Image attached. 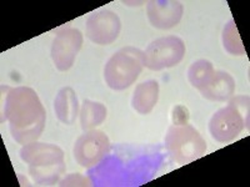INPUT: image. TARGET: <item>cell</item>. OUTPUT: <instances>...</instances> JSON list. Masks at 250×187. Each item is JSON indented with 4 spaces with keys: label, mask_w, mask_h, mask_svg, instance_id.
<instances>
[{
    "label": "cell",
    "mask_w": 250,
    "mask_h": 187,
    "mask_svg": "<svg viewBox=\"0 0 250 187\" xmlns=\"http://www.w3.org/2000/svg\"><path fill=\"white\" fill-rule=\"evenodd\" d=\"M83 46V34L79 29L66 28L59 31L51 44V60L59 71H66L74 65Z\"/></svg>",
    "instance_id": "9"
},
{
    "label": "cell",
    "mask_w": 250,
    "mask_h": 187,
    "mask_svg": "<svg viewBox=\"0 0 250 187\" xmlns=\"http://www.w3.org/2000/svg\"><path fill=\"white\" fill-rule=\"evenodd\" d=\"M235 93V80L229 73L223 70H215L214 76L209 85L200 90L203 97L210 101L225 102L229 101Z\"/></svg>",
    "instance_id": "11"
},
{
    "label": "cell",
    "mask_w": 250,
    "mask_h": 187,
    "mask_svg": "<svg viewBox=\"0 0 250 187\" xmlns=\"http://www.w3.org/2000/svg\"><path fill=\"white\" fill-rule=\"evenodd\" d=\"M214 73H215L214 66L209 60L199 59L194 61L188 70V79L194 88L200 91L209 85Z\"/></svg>",
    "instance_id": "15"
},
{
    "label": "cell",
    "mask_w": 250,
    "mask_h": 187,
    "mask_svg": "<svg viewBox=\"0 0 250 187\" xmlns=\"http://www.w3.org/2000/svg\"><path fill=\"white\" fill-rule=\"evenodd\" d=\"M184 13L182 1L178 0H150L146 4L149 23L156 29H171L180 23Z\"/></svg>",
    "instance_id": "10"
},
{
    "label": "cell",
    "mask_w": 250,
    "mask_h": 187,
    "mask_svg": "<svg viewBox=\"0 0 250 187\" xmlns=\"http://www.w3.org/2000/svg\"><path fill=\"white\" fill-rule=\"evenodd\" d=\"M244 128H249V96H236L219 109L209 121V131L215 141L230 142Z\"/></svg>",
    "instance_id": "3"
},
{
    "label": "cell",
    "mask_w": 250,
    "mask_h": 187,
    "mask_svg": "<svg viewBox=\"0 0 250 187\" xmlns=\"http://www.w3.org/2000/svg\"><path fill=\"white\" fill-rule=\"evenodd\" d=\"M159 99V84L155 80H148L135 88L131 97V106L142 115L151 112Z\"/></svg>",
    "instance_id": "13"
},
{
    "label": "cell",
    "mask_w": 250,
    "mask_h": 187,
    "mask_svg": "<svg viewBox=\"0 0 250 187\" xmlns=\"http://www.w3.org/2000/svg\"><path fill=\"white\" fill-rule=\"evenodd\" d=\"M91 182L79 173H73L60 182V186H90Z\"/></svg>",
    "instance_id": "17"
},
{
    "label": "cell",
    "mask_w": 250,
    "mask_h": 187,
    "mask_svg": "<svg viewBox=\"0 0 250 187\" xmlns=\"http://www.w3.org/2000/svg\"><path fill=\"white\" fill-rule=\"evenodd\" d=\"M110 151V141L100 130H89L78 137L73 149L74 159L82 168H90L99 165Z\"/></svg>",
    "instance_id": "7"
},
{
    "label": "cell",
    "mask_w": 250,
    "mask_h": 187,
    "mask_svg": "<svg viewBox=\"0 0 250 187\" xmlns=\"http://www.w3.org/2000/svg\"><path fill=\"white\" fill-rule=\"evenodd\" d=\"M108 110L102 102L84 100L82 104L79 112L80 126L84 131H89L95 129L105 121Z\"/></svg>",
    "instance_id": "14"
},
{
    "label": "cell",
    "mask_w": 250,
    "mask_h": 187,
    "mask_svg": "<svg viewBox=\"0 0 250 187\" xmlns=\"http://www.w3.org/2000/svg\"><path fill=\"white\" fill-rule=\"evenodd\" d=\"M144 68V51L134 46L118 50L104 68L106 85L113 90L122 91L130 88L142 74Z\"/></svg>",
    "instance_id": "4"
},
{
    "label": "cell",
    "mask_w": 250,
    "mask_h": 187,
    "mask_svg": "<svg viewBox=\"0 0 250 187\" xmlns=\"http://www.w3.org/2000/svg\"><path fill=\"white\" fill-rule=\"evenodd\" d=\"M165 149L173 161L185 165L204 155L207 142L191 125H173L165 136Z\"/></svg>",
    "instance_id": "5"
},
{
    "label": "cell",
    "mask_w": 250,
    "mask_h": 187,
    "mask_svg": "<svg viewBox=\"0 0 250 187\" xmlns=\"http://www.w3.org/2000/svg\"><path fill=\"white\" fill-rule=\"evenodd\" d=\"M222 40L223 46L229 54L238 55V56L247 54L242 39H240V35H239L238 28L235 25V21L233 19H230L225 24L224 29H223Z\"/></svg>",
    "instance_id": "16"
},
{
    "label": "cell",
    "mask_w": 250,
    "mask_h": 187,
    "mask_svg": "<svg viewBox=\"0 0 250 187\" xmlns=\"http://www.w3.org/2000/svg\"><path fill=\"white\" fill-rule=\"evenodd\" d=\"M20 159L29 166V173L38 184H54L65 172L64 151L53 144L34 141L24 145Z\"/></svg>",
    "instance_id": "2"
},
{
    "label": "cell",
    "mask_w": 250,
    "mask_h": 187,
    "mask_svg": "<svg viewBox=\"0 0 250 187\" xmlns=\"http://www.w3.org/2000/svg\"><path fill=\"white\" fill-rule=\"evenodd\" d=\"M54 110L58 120L65 125H73L79 116L80 106L74 89L65 86L59 90L54 100Z\"/></svg>",
    "instance_id": "12"
},
{
    "label": "cell",
    "mask_w": 250,
    "mask_h": 187,
    "mask_svg": "<svg viewBox=\"0 0 250 187\" xmlns=\"http://www.w3.org/2000/svg\"><path fill=\"white\" fill-rule=\"evenodd\" d=\"M122 21L117 13L102 9L93 13L86 20L85 34L98 45H110L119 37Z\"/></svg>",
    "instance_id": "8"
},
{
    "label": "cell",
    "mask_w": 250,
    "mask_h": 187,
    "mask_svg": "<svg viewBox=\"0 0 250 187\" xmlns=\"http://www.w3.org/2000/svg\"><path fill=\"white\" fill-rule=\"evenodd\" d=\"M4 115L9 122L12 137L21 146L37 141L45 128V109L38 94L26 86L9 90Z\"/></svg>",
    "instance_id": "1"
},
{
    "label": "cell",
    "mask_w": 250,
    "mask_h": 187,
    "mask_svg": "<svg viewBox=\"0 0 250 187\" xmlns=\"http://www.w3.org/2000/svg\"><path fill=\"white\" fill-rule=\"evenodd\" d=\"M185 55L183 39L169 35L154 40L144 51V66L153 71L169 69L180 64Z\"/></svg>",
    "instance_id": "6"
}]
</instances>
